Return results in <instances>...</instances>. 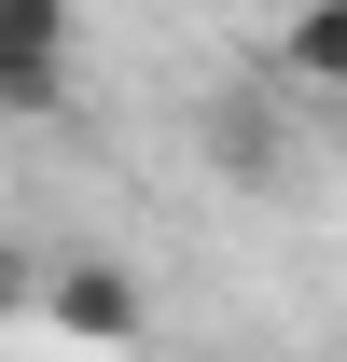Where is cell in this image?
<instances>
[{
    "mask_svg": "<svg viewBox=\"0 0 347 362\" xmlns=\"http://www.w3.org/2000/svg\"><path fill=\"white\" fill-rule=\"evenodd\" d=\"M70 84H84V14L70 0H0V112L42 126V112H70Z\"/></svg>",
    "mask_w": 347,
    "mask_h": 362,
    "instance_id": "obj_1",
    "label": "cell"
},
{
    "mask_svg": "<svg viewBox=\"0 0 347 362\" xmlns=\"http://www.w3.org/2000/svg\"><path fill=\"white\" fill-rule=\"evenodd\" d=\"M56 334H84V349H139L153 334V293H139V265H111V251H70V265L42 279Z\"/></svg>",
    "mask_w": 347,
    "mask_h": 362,
    "instance_id": "obj_2",
    "label": "cell"
},
{
    "mask_svg": "<svg viewBox=\"0 0 347 362\" xmlns=\"http://www.w3.org/2000/svg\"><path fill=\"white\" fill-rule=\"evenodd\" d=\"M278 70L305 98H347V0H292V28H278Z\"/></svg>",
    "mask_w": 347,
    "mask_h": 362,
    "instance_id": "obj_3",
    "label": "cell"
},
{
    "mask_svg": "<svg viewBox=\"0 0 347 362\" xmlns=\"http://www.w3.org/2000/svg\"><path fill=\"white\" fill-rule=\"evenodd\" d=\"M28 307V251H14V237H0V320Z\"/></svg>",
    "mask_w": 347,
    "mask_h": 362,
    "instance_id": "obj_4",
    "label": "cell"
}]
</instances>
